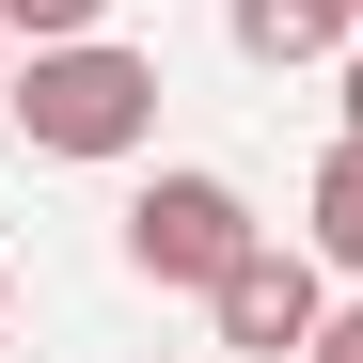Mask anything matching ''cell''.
Here are the masks:
<instances>
[{
    "instance_id": "cell-1",
    "label": "cell",
    "mask_w": 363,
    "mask_h": 363,
    "mask_svg": "<svg viewBox=\"0 0 363 363\" xmlns=\"http://www.w3.org/2000/svg\"><path fill=\"white\" fill-rule=\"evenodd\" d=\"M16 127H32V158H143L158 143V64L111 48V32H64V48L16 64Z\"/></svg>"
},
{
    "instance_id": "cell-2",
    "label": "cell",
    "mask_w": 363,
    "mask_h": 363,
    "mask_svg": "<svg viewBox=\"0 0 363 363\" xmlns=\"http://www.w3.org/2000/svg\"><path fill=\"white\" fill-rule=\"evenodd\" d=\"M253 237H269V221H253V190H237V174H206V158L127 190V269H143V284H190V300H206Z\"/></svg>"
},
{
    "instance_id": "cell-3",
    "label": "cell",
    "mask_w": 363,
    "mask_h": 363,
    "mask_svg": "<svg viewBox=\"0 0 363 363\" xmlns=\"http://www.w3.org/2000/svg\"><path fill=\"white\" fill-rule=\"evenodd\" d=\"M316 316H332V253H316V237H300V253H284V237H253V253L206 284V332H221L237 363H284V347H316Z\"/></svg>"
},
{
    "instance_id": "cell-4",
    "label": "cell",
    "mask_w": 363,
    "mask_h": 363,
    "mask_svg": "<svg viewBox=\"0 0 363 363\" xmlns=\"http://www.w3.org/2000/svg\"><path fill=\"white\" fill-rule=\"evenodd\" d=\"M237 64H347V32H363V0H237Z\"/></svg>"
},
{
    "instance_id": "cell-5",
    "label": "cell",
    "mask_w": 363,
    "mask_h": 363,
    "mask_svg": "<svg viewBox=\"0 0 363 363\" xmlns=\"http://www.w3.org/2000/svg\"><path fill=\"white\" fill-rule=\"evenodd\" d=\"M300 237L363 284V127H332V158H316V190H300Z\"/></svg>"
},
{
    "instance_id": "cell-6",
    "label": "cell",
    "mask_w": 363,
    "mask_h": 363,
    "mask_svg": "<svg viewBox=\"0 0 363 363\" xmlns=\"http://www.w3.org/2000/svg\"><path fill=\"white\" fill-rule=\"evenodd\" d=\"M0 32H16V48H64V32H111V0H0Z\"/></svg>"
},
{
    "instance_id": "cell-7",
    "label": "cell",
    "mask_w": 363,
    "mask_h": 363,
    "mask_svg": "<svg viewBox=\"0 0 363 363\" xmlns=\"http://www.w3.org/2000/svg\"><path fill=\"white\" fill-rule=\"evenodd\" d=\"M300 363H363V300H332V316H316V347H300Z\"/></svg>"
},
{
    "instance_id": "cell-8",
    "label": "cell",
    "mask_w": 363,
    "mask_h": 363,
    "mask_svg": "<svg viewBox=\"0 0 363 363\" xmlns=\"http://www.w3.org/2000/svg\"><path fill=\"white\" fill-rule=\"evenodd\" d=\"M332 95H347V127H363V32H347V64H332Z\"/></svg>"
},
{
    "instance_id": "cell-9",
    "label": "cell",
    "mask_w": 363,
    "mask_h": 363,
    "mask_svg": "<svg viewBox=\"0 0 363 363\" xmlns=\"http://www.w3.org/2000/svg\"><path fill=\"white\" fill-rule=\"evenodd\" d=\"M0 111H16V32H0Z\"/></svg>"
},
{
    "instance_id": "cell-10",
    "label": "cell",
    "mask_w": 363,
    "mask_h": 363,
    "mask_svg": "<svg viewBox=\"0 0 363 363\" xmlns=\"http://www.w3.org/2000/svg\"><path fill=\"white\" fill-rule=\"evenodd\" d=\"M0 316H16V253H0Z\"/></svg>"
},
{
    "instance_id": "cell-11",
    "label": "cell",
    "mask_w": 363,
    "mask_h": 363,
    "mask_svg": "<svg viewBox=\"0 0 363 363\" xmlns=\"http://www.w3.org/2000/svg\"><path fill=\"white\" fill-rule=\"evenodd\" d=\"M221 363H237V347H221Z\"/></svg>"
}]
</instances>
